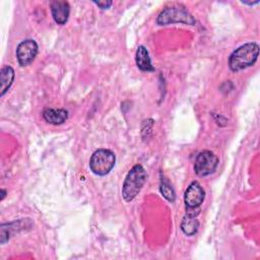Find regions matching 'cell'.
<instances>
[{"mask_svg":"<svg viewBox=\"0 0 260 260\" xmlns=\"http://www.w3.org/2000/svg\"><path fill=\"white\" fill-rule=\"evenodd\" d=\"M259 54V46L256 43H247L236 49L229 59L230 68L233 71H240L252 66Z\"/></svg>","mask_w":260,"mask_h":260,"instance_id":"1","label":"cell"},{"mask_svg":"<svg viewBox=\"0 0 260 260\" xmlns=\"http://www.w3.org/2000/svg\"><path fill=\"white\" fill-rule=\"evenodd\" d=\"M146 179V173L141 165H135L127 174L123 188L122 196L125 201H132L140 192Z\"/></svg>","mask_w":260,"mask_h":260,"instance_id":"2","label":"cell"},{"mask_svg":"<svg viewBox=\"0 0 260 260\" xmlns=\"http://www.w3.org/2000/svg\"><path fill=\"white\" fill-rule=\"evenodd\" d=\"M115 154L109 149L95 150L89 160V167L92 173L99 176H105L111 172L115 166Z\"/></svg>","mask_w":260,"mask_h":260,"instance_id":"3","label":"cell"},{"mask_svg":"<svg viewBox=\"0 0 260 260\" xmlns=\"http://www.w3.org/2000/svg\"><path fill=\"white\" fill-rule=\"evenodd\" d=\"M156 21L160 25H166L175 22H182L194 25L196 22L194 17L184 7L178 5L166 7L157 16Z\"/></svg>","mask_w":260,"mask_h":260,"instance_id":"4","label":"cell"},{"mask_svg":"<svg viewBox=\"0 0 260 260\" xmlns=\"http://www.w3.org/2000/svg\"><path fill=\"white\" fill-rule=\"evenodd\" d=\"M218 165V157L209 150L201 151L195 159L194 170L199 177H205L212 174Z\"/></svg>","mask_w":260,"mask_h":260,"instance_id":"5","label":"cell"},{"mask_svg":"<svg viewBox=\"0 0 260 260\" xmlns=\"http://www.w3.org/2000/svg\"><path fill=\"white\" fill-rule=\"evenodd\" d=\"M38 54V44L34 40L22 41L16 49V57L19 65L26 66L34 61Z\"/></svg>","mask_w":260,"mask_h":260,"instance_id":"6","label":"cell"},{"mask_svg":"<svg viewBox=\"0 0 260 260\" xmlns=\"http://www.w3.org/2000/svg\"><path fill=\"white\" fill-rule=\"evenodd\" d=\"M204 190L198 182H192L186 189L184 200L187 209H198L204 200Z\"/></svg>","mask_w":260,"mask_h":260,"instance_id":"7","label":"cell"},{"mask_svg":"<svg viewBox=\"0 0 260 260\" xmlns=\"http://www.w3.org/2000/svg\"><path fill=\"white\" fill-rule=\"evenodd\" d=\"M51 11H52L54 20L58 24L63 25L68 20L70 7L68 2L66 1H53L51 3Z\"/></svg>","mask_w":260,"mask_h":260,"instance_id":"8","label":"cell"},{"mask_svg":"<svg viewBox=\"0 0 260 260\" xmlns=\"http://www.w3.org/2000/svg\"><path fill=\"white\" fill-rule=\"evenodd\" d=\"M43 118L46 122L53 125H60L64 123L68 118V112L64 109H45L43 112Z\"/></svg>","mask_w":260,"mask_h":260,"instance_id":"9","label":"cell"},{"mask_svg":"<svg viewBox=\"0 0 260 260\" xmlns=\"http://www.w3.org/2000/svg\"><path fill=\"white\" fill-rule=\"evenodd\" d=\"M135 61L137 67L142 71H153L154 68L151 64V60L148 51L144 46H139L136 50Z\"/></svg>","mask_w":260,"mask_h":260,"instance_id":"10","label":"cell"},{"mask_svg":"<svg viewBox=\"0 0 260 260\" xmlns=\"http://www.w3.org/2000/svg\"><path fill=\"white\" fill-rule=\"evenodd\" d=\"M14 79V70L10 66H4L0 72L1 81V96L10 88Z\"/></svg>","mask_w":260,"mask_h":260,"instance_id":"11","label":"cell"},{"mask_svg":"<svg viewBox=\"0 0 260 260\" xmlns=\"http://www.w3.org/2000/svg\"><path fill=\"white\" fill-rule=\"evenodd\" d=\"M198 226H199V221L196 218V215H191V214H186V216L184 217L181 223L182 232L187 236H193L194 234H196Z\"/></svg>","mask_w":260,"mask_h":260,"instance_id":"12","label":"cell"},{"mask_svg":"<svg viewBox=\"0 0 260 260\" xmlns=\"http://www.w3.org/2000/svg\"><path fill=\"white\" fill-rule=\"evenodd\" d=\"M159 189H160V193L162 194V196L167 200H169L171 202L175 201V198H176L175 191H174L173 187L171 186V184L169 183V181L166 178H161L160 179V187H159Z\"/></svg>","mask_w":260,"mask_h":260,"instance_id":"13","label":"cell"},{"mask_svg":"<svg viewBox=\"0 0 260 260\" xmlns=\"http://www.w3.org/2000/svg\"><path fill=\"white\" fill-rule=\"evenodd\" d=\"M94 3L102 9H108L112 5V1H94Z\"/></svg>","mask_w":260,"mask_h":260,"instance_id":"14","label":"cell"},{"mask_svg":"<svg viewBox=\"0 0 260 260\" xmlns=\"http://www.w3.org/2000/svg\"><path fill=\"white\" fill-rule=\"evenodd\" d=\"M1 191H2V196H1V200H3V198L5 197V194H6V192H5V190H4V189H2Z\"/></svg>","mask_w":260,"mask_h":260,"instance_id":"15","label":"cell"}]
</instances>
